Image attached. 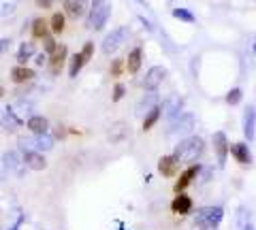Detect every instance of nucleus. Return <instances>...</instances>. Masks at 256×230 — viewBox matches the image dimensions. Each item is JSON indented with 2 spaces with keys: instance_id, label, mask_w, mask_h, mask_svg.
<instances>
[{
  "instance_id": "obj_26",
  "label": "nucleus",
  "mask_w": 256,
  "mask_h": 230,
  "mask_svg": "<svg viewBox=\"0 0 256 230\" xmlns=\"http://www.w3.org/2000/svg\"><path fill=\"white\" fill-rule=\"evenodd\" d=\"M66 47L64 45H58V49H56L54 53H52V58H50V64L54 66V68H58V66H62L64 64V60H66Z\"/></svg>"
},
{
  "instance_id": "obj_34",
  "label": "nucleus",
  "mask_w": 256,
  "mask_h": 230,
  "mask_svg": "<svg viewBox=\"0 0 256 230\" xmlns=\"http://www.w3.org/2000/svg\"><path fill=\"white\" fill-rule=\"evenodd\" d=\"M82 55H84V60H86V62H90V60H92V55H94V43H92V41H88V43L84 45Z\"/></svg>"
},
{
  "instance_id": "obj_30",
  "label": "nucleus",
  "mask_w": 256,
  "mask_h": 230,
  "mask_svg": "<svg viewBox=\"0 0 256 230\" xmlns=\"http://www.w3.org/2000/svg\"><path fill=\"white\" fill-rule=\"evenodd\" d=\"M52 32L54 34H62L64 32V15L62 13H54L52 15Z\"/></svg>"
},
{
  "instance_id": "obj_33",
  "label": "nucleus",
  "mask_w": 256,
  "mask_h": 230,
  "mask_svg": "<svg viewBox=\"0 0 256 230\" xmlns=\"http://www.w3.org/2000/svg\"><path fill=\"white\" fill-rule=\"evenodd\" d=\"M122 70H126V62L124 60H114V64H111V75L120 77L122 75Z\"/></svg>"
},
{
  "instance_id": "obj_22",
  "label": "nucleus",
  "mask_w": 256,
  "mask_h": 230,
  "mask_svg": "<svg viewBox=\"0 0 256 230\" xmlns=\"http://www.w3.org/2000/svg\"><path fill=\"white\" fill-rule=\"evenodd\" d=\"M160 115H162V107H154L150 111V113H146V117H143V124H141V128L143 130H152L156 126V122L160 120Z\"/></svg>"
},
{
  "instance_id": "obj_2",
  "label": "nucleus",
  "mask_w": 256,
  "mask_h": 230,
  "mask_svg": "<svg viewBox=\"0 0 256 230\" xmlns=\"http://www.w3.org/2000/svg\"><path fill=\"white\" fill-rule=\"evenodd\" d=\"M222 218H224V209L220 205H216V207H203V209L196 211L194 224L201 230H216L220 226Z\"/></svg>"
},
{
  "instance_id": "obj_24",
  "label": "nucleus",
  "mask_w": 256,
  "mask_h": 230,
  "mask_svg": "<svg viewBox=\"0 0 256 230\" xmlns=\"http://www.w3.org/2000/svg\"><path fill=\"white\" fill-rule=\"evenodd\" d=\"M34 145H36V152H50L54 147V137L50 134H34Z\"/></svg>"
},
{
  "instance_id": "obj_6",
  "label": "nucleus",
  "mask_w": 256,
  "mask_h": 230,
  "mask_svg": "<svg viewBox=\"0 0 256 230\" xmlns=\"http://www.w3.org/2000/svg\"><path fill=\"white\" fill-rule=\"evenodd\" d=\"M194 126H196L194 115L188 113V111H186V113H182L175 122H171L169 134H190L192 130H194Z\"/></svg>"
},
{
  "instance_id": "obj_1",
  "label": "nucleus",
  "mask_w": 256,
  "mask_h": 230,
  "mask_svg": "<svg viewBox=\"0 0 256 230\" xmlns=\"http://www.w3.org/2000/svg\"><path fill=\"white\" fill-rule=\"evenodd\" d=\"M205 152V141L203 137H196V134H190V137L182 139L178 145H175L173 156L178 158L180 162H194L196 158H201Z\"/></svg>"
},
{
  "instance_id": "obj_29",
  "label": "nucleus",
  "mask_w": 256,
  "mask_h": 230,
  "mask_svg": "<svg viewBox=\"0 0 256 230\" xmlns=\"http://www.w3.org/2000/svg\"><path fill=\"white\" fill-rule=\"evenodd\" d=\"M242 98H244L242 88H233V90H228V92H226V96H224V100H226V105H230V107L239 105V102H242Z\"/></svg>"
},
{
  "instance_id": "obj_25",
  "label": "nucleus",
  "mask_w": 256,
  "mask_h": 230,
  "mask_svg": "<svg viewBox=\"0 0 256 230\" xmlns=\"http://www.w3.org/2000/svg\"><path fill=\"white\" fill-rule=\"evenodd\" d=\"M84 64H86V60H84V55H82V51H79V53H75L73 55V58H70V66H68V75L70 77H77L79 75V70H82L84 68Z\"/></svg>"
},
{
  "instance_id": "obj_10",
  "label": "nucleus",
  "mask_w": 256,
  "mask_h": 230,
  "mask_svg": "<svg viewBox=\"0 0 256 230\" xmlns=\"http://www.w3.org/2000/svg\"><path fill=\"white\" fill-rule=\"evenodd\" d=\"M158 173L162 177H175L180 173V160L175 158L173 154H169V156H162L158 160Z\"/></svg>"
},
{
  "instance_id": "obj_9",
  "label": "nucleus",
  "mask_w": 256,
  "mask_h": 230,
  "mask_svg": "<svg viewBox=\"0 0 256 230\" xmlns=\"http://www.w3.org/2000/svg\"><path fill=\"white\" fill-rule=\"evenodd\" d=\"M2 164H4V169L9 173H13L15 177H22L24 171H26V162H24V158L18 152H6L2 156Z\"/></svg>"
},
{
  "instance_id": "obj_5",
  "label": "nucleus",
  "mask_w": 256,
  "mask_h": 230,
  "mask_svg": "<svg viewBox=\"0 0 256 230\" xmlns=\"http://www.w3.org/2000/svg\"><path fill=\"white\" fill-rule=\"evenodd\" d=\"M212 145H214L216 158H218V164L224 166V164H226L228 154H230V143H228V139H226V134H224V132H214Z\"/></svg>"
},
{
  "instance_id": "obj_12",
  "label": "nucleus",
  "mask_w": 256,
  "mask_h": 230,
  "mask_svg": "<svg viewBox=\"0 0 256 230\" xmlns=\"http://www.w3.org/2000/svg\"><path fill=\"white\" fill-rule=\"evenodd\" d=\"M230 156H233L235 160L239 164H244V166H250L252 164V152H250V147H248L246 141L233 143V145H230Z\"/></svg>"
},
{
  "instance_id": "obj_21",
  "label": "nucleus",
  "mask_w": 256,
  "mask_h": 230,
  "mask_svg": "<svg viewBox=\"0 0 256 230\" xmlns=\"http://www.w3.org/2000/svg\"><path fill=\"white\" fill-rule=\"evenodd\" d=\"M11 79L15 83H26V81H30V79H34V70L26 68V66H15L11 70Z\"/></svg>"
},
{
  "instance_id": "obj_3",
  "label": "nucleus",
  "mask_w": 256,
  "mask_h": 230,
  "mask_svg": "<svg viewBox=\"0 0 256 230\" xmlns=\"http://www.w3.org/2000/svg\"><path fill=\"white\" fill-rule=\"evenodd\" d=\"M111 15V4L107 0H92V9H90V17H88V28L94 30H102V26L107 23Z\"/></svg>"
},
{
  "instance_id": "obj_42",
  "label": "nucleus",
  "mask_w": 256,
  "mask_h": 230,
  "mask_svg": "<svg viewBox=\"0 0 256 230\" xmlns=\"http://www.w3.org/2000/svg\"><path fill=\"white\" fill-rule=\"evenodd\" d=\"M0 96H2V88H0Z\"/></svg>"
},
{
  "instance_id": "obj_13",
  "label": "nucleus",
  "mask_w": 256,
  "mask_h": 230,
  "mask_svg": "<svg viewBox=\"0 0 256 230\" xmlns=\"http://www.w3.org/2000/svg\"><path fill=\"white\" fill-rule=\"evenodd\" d=\"M184 98L182 96H173V98H169L164 102V107H162V113H164V117L166 120H171V122H175L178 117L184 113Z\"/></svg>"
},
{
  "instance_id": "obj_38",
  "label": "nucleus",
  "mask_w": 256,
  "mask_h": 230,
  "mask_svg": "<svg viewBox=\"0 0 256 230\" xmlns=\"http://www.w3.org/2000/svg\"><path fill=\"white\" fill-rule=\"evenodd\" d=\"M54 0H36V4L38 6H43V9H47V6H52Z\"/></svg>"
},
{
  "instance_id": "obj_39",
  "label": "nucleus",
  "mask_w": 256,
  "mask_h": 230,
  "mask_svg": "<svg viewBox=\"0 0 256 230\" xmlns=\"http://www.w3.org/2000/svg\"><path fill=\"white\" fill-rule=\"evenodd\" d=\"M244 230H256V228H254V226H252V224H248V226H246V228H244Z\"/></svg>"
},
{
  "instance_id": "obj_36",
  "label": "nucleus",
  "mask_w": 256,
  "mask_h": 230,
  "mask_svg": "<svg viewBox=\"0 0 256 230\" xmlns=\"http://www.w3.org/2000/svg\"><path fill=\"white\" fill-rule=\"evenodd\" d=\"M124 94H126V88L122 83H116V88H114V102H120L124 98Z\"/></svg>"
},
{
  "instance_id": "obj_15",
  "label": "nucleus",
  "mask_w": 256,
  "mask_h": 230,
  "mask_svg": "<svg viewBox=\"0 0 256 230\" xmlns=\"http://www.w3.org/2000/svg\"><path fill=\"white\" fill-rule=\"evenodd\" d=\"M64 13L73 19L84 17L86 13V0H64Z\"/></svg>"
},
{
  "instance_id": "obj_32",
  "label": "nucleus",
  "mask_w": 256,
  "mask_h": 230,
  "mask_svg": "<svg viewBox=\"0 0 256 230\" xmlns=\"http://www.w3.org/2000/svg\"><path fill=\"white\" fill-rule=\"evenodd\" d=\"M250 222H248V211H246V207H239V211H237V226L239 228H246Z\"/></svg>"
},
{
  "instance_id": "obj_41",
  "label": "nucleus",
  "mask_w": 256,
  "mask_h": 230,
  "mask_svg": "<svg viewBox=\"0 0 256 230\" xmlns=\"http://www.w3.org/2000/svg\"><path fill=\"white\" fill-rule=\"evenodd\" d=\"M137 2H141V4H143V2H146V0H137Z\"/></svg>"
},
{
  "instance_id": "obj_40",
  "label": "nucleus",
  "mask_w": 256,
  "mask_h": 230,
  "mask_svg": "<svg viewBox=\"0 0 256 230\" xmlns=\"http://www.w3.org/2000/svg\"><path fill=\"white\" fill-rule=\"evenodd\" d=\"M252 51H254V55H256V43H254V45H252Z\"/></svg>"
},
{
  "instance_id": "obj_16",
  "label": "nucleus",
  "mask_w": 256,
  "mask_h": 230,
  "mask_svg": "<svg viewBox=\"0 0 256 230\" xmlns=\"http://www.w3.org/2000/svg\"><path fill=\"white\" fill-rule=\"evenodd\" d=\"M24 162H26V166L32 171H43L47 166V160L43 158L41 152H26L24 154Z\"/></svg>"
},
{
  "instance_id": "obj_27",
  "label": "nucleus",
  "mask_w": 256,
  "mask_h": 230,
  "mask_svg": "<svg viewBox=\"0 0 256 230\" xmlns=\"http://www.w3.org/2000/svg\"><path fill=\"white\" fill-rule=\"evenodd\" d=\"M20 0H0V17H9L18 11Z\"/></svg>"
},
{
  "instance_id": "obj_23",
  "label": "nucleus",
  "mask_w": 256,
  "mask_h": 230,
  "mask_svg": "<svg viewBox=\"0 0 256 230\" xmlns=\"http://www.w3.org/2000/svg\"><path fill=\"white\" fill-rule=\"evenodd\" d=\"M34 51H36L34 43H22L20 49H18V62H20V66H26L28 58H32V55H34Z\"/></svg>"
},
{
  "instance_id": "obj_4",
  "label": "nucleus",
  "mask_w": 256,
  "mask_h": 230,
  "mask_svg": "<svg viewBox=\"0 0 256 230\" xmlns=\"http://www.w3.org/2000/svg\"><path fill=\"white\" fill-rule=\"evenodd\" d=\"M128 36H130V30H128L126 26L116 28L114 32L107 34V36H105V41H102V53H107V55L116 53L120 47H124V43L128 41Z\"/></svg>"
},
{
  "instance_id": "obj_11",
  "label": "nucleus",
  "mask_w": 256,
  "mask_h": 230,
  "mask_svg": "<svg viewBox=\"0 0 256 230\" xmlns=\"http://www.w3.org/2000/svg\"><path fill=\"white\" fill-rule=\"evenodd\" d=\"M244 134L248 143L254 141L256 137V107L254 105H248L244 111Z\"/></svg>"
},
{
  "instance_id": "obj_19",
  "label": "nucleus",
  "mask_w": 256,
  "mask_h": 230,
  "mask_svg": "<svg viewBox=\"0 0 256 230\" xmlns=\"http://www.w3.org/2000/svg\"><path fill=\"white\" fill-rule=\"evenodd\" d=\"M128 126L124 124V122H118V124H111V128H109V134H107V139L111 141V143H120L122 139H126L128 137Z\"/></svg>"
},
{
  "instance_id": "obj_14",
  "label": "nucleus",
  "mask_w": 256,
  "mask_h": 230,
  "mask_svg": "<svg viewBox=\"0 0 256 230\" xmlns=\"http://www.w3.org/2000/svg\"><path fill=\"white\" fill-rule=\"evenodd\" d=\"M171 211L178 213V216H186V213L192 211V198L188 194H175L173 203H171Z\"/></svg>"
},
{
  "instance_id": "obj_35",
  "label": "nucleus",
  "mask_w": 256,
  "mask_h": 230,
  "mask_svg": "<svg viewBox=\"0 0 256 230\" xmlns=\"http://www.w3.org/2000/svg\"><path fill=\"white\" fill-rule=\"evenodd\" d=\"M43 49H45L47 53H54L56 49H58V45H56V41H54L52 36H45V38H43Z\"/></svg>"
},
{
  "instance_id": "obj_8",
  "label": "nucleus",
  "mask_w": 256,
  "mask_h": 230,
  "mask_svg": "<svg viewBox=\"0 0 256 230\" xmlns=\"http://www.w3.org/2000/svg\"><path fill=\"white\" fill-rule=\"evenodd\" d=\"M164 77H166L164 66H152V68L148 70V73H146V77H143V81H141L143 90H146V92L156 90L158 85L164 81Z\"/></svg>"
},
{
  "instance_id": "obj_28",
  "label": "nucleus",
  "mask_w": 256,
  "mask_h": 230,
  "mask_svg": "<svg viewBox=\"0 0 256 230\" xmlns=\"http://www.w3.org/2000/svg\"><path fill=\"white\" fill-rule=\"evenodd\" d=\"M32 34H34L36 38L50 36V34H47V21L43 17H36L34 21H32Z\"/></svg>"
},
{
  "instance_id": "obj_37",
  "label": "nucleus",
  "mask_w": 256,
  "mask_h": 230,
  "mask_svg": "<svg viewBox=\"0 0 256 230\" xmlns=\"http://www.w3.org/2000/svg\"><path fill=\"white\" fill-rule=\"evenodd\" d=\"M11 45V38H0V53H4Z\"/></svg>"
},
{
  "instance_id": "obj_7",
  "label": "nucleus",
  "mask_w": 256,
  "mask_h": 230,
  "mask_svg": "<svg viewBox=\"0 0 256 230\" xmlns=\"http://www.w3.org/2000/svg\"><path fill=\"white\" fill-rule=\"evenodd\" d=\"M203 171V166L201 164H192V166H188L184 173H180V179L175 181V186H173V190H175V194H182L184 190H186L192 181H194L196 177H198V173Z\"/></svg>"
},
{
  "instance_id": "obj_18",
  "label": "nucleus",
  "mask_w": 256,
  "mask_h": 230,
  "mask_svg": "<svg viewBox=\"0 0 256 230\" xmlns=\"http://www.w3.org/2000/svg\"><path fill=\"white\" fill-rule=\"evenodd\" d=\"M143 64V51H141V47H134V49L128 53V60H126V70L130 75H134L137 70L141 68Z\"/></svg>"
},
{
  "instance_id": "obj_17",
  "label": "nucleus",
  "mask_w": 256,
  "mask_h": 230,
  "mask_svg": "<svg viewBox=\"0 0 256 230\" xmlns=\"http://www.w3.org/2000/svg\"><path fill=\"white\" fill-rule=\"evenodd\" d=\"M158 92L156 90H152V92H146L143 94V98H141V102H139V107H137V111H139V115H143V111L146 113H150L154 107H158Z\"/></svg>"
},
{
  "instance_id": "obj_31",
  "label": "nucleus",
  "mask_w": 256,
  "mask_h": 230,
  "mask_svg": "<svg viewBox=\"0 0 256 230\" xmlns=\"http://www.w3.org/2000/svg\"><path fill=\"white\" fill-rule=\"evenodd\" d=\"M173 17H175V19L186 21V23H194V19H196L188 9H173Z\"/></svg>"
},
{
  "instance_id": "obj_20",
  "label": "nucleus",
  "mask_w": 256,
  "mask_h": 230,
  "mask_svg": "<svg viewBox=\"0 0 256 230\" xmlns=\"http://www.w3.org/2000/svg\"><path fill=\"white\" fill-rule=\"evenodd\" d=\"M47 128H50V122H47L43 115H32L28 120V130L32 134H45Z\"/></svg>"
}]
</instances>
